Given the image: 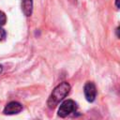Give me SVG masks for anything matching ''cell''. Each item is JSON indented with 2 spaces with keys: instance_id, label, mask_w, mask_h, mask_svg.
Returning <instances> with one entry per match:
<instances>
[{
  "instance_id": "obj_1",
  "label": "cell",
  "mask_w": 120,
  "mask_h": 120,
  "mask_svg": "<svg viewBox=\"0 0 120 120\" xmlns=\"http://www.w3.org/2000/svg\"><path fill=\"white\" fill-rule=\"evenodd\" d=\"M69 91H70V84L68 82H63L59 83L57 86L54 87L51 96L48 98V101H47L48 107L50 109L55 108L58 105V103L68 96Z\"/></svg>"
},
{
  "instance_id": "obj_2",
  "label": "cell",
  "mask_w": 120,
  "mask_h": 120,
  "mask_svg": "<svg viewBox=\"0 0 120 120\" xmlns=\"http://www.w3.org/2000/svg\"><path fill=\"white\" fill-rule=\"evenodd\" d=\"M76 109H77V104L74 100H72V99L65 100L64 102H62V104L60 105V107L58 109V115L63 118L67 117L68 115L76 111Z\"/></svg>"
},
{
  "instance_id": "obj_3",
  "label": "cell",
  "mask_w": 120,
  "mask_h": 120,
  "mask_svg": "<svg viewBox=\"0 0 120 120\" xmlns=\"http://www.w3.org/2000/svg\"><path fill=\"white\" fill-rule=\"evenodd\" d=\"M83 92H84V97L87 101L93 102L96 99L97 97V88L94 82H87L83 87Z\"/></svg>"
},
{
  "instance_id": "obj_4",
  "label": "cell",
  "mask_w": 120,
  "mask_h": 120,
  "mask_svg": "<svg viewBox=\"0 0 120 120\" xmlns=\"http://www.w3.org/2000/svg\"><path fill=\"white\" fill-rule=\"evenodd\" d=\"M22 110V105L20 102H18V101H10L5 106L3 112L5 114H8V115H12V114L19 113Z\"/></svg>"
},
{
  "instance_id": "obj_5",
  "label": "cell",
  "mask_w": 120,
  "mask_h": 120,
  "mask_svg": "<svg viewBox=\"0 0 120 120\" xmlns=\"http://www.w3.org/2000/svg\"><path fill=\"white\" fill-rule=\"evenodd\" d=\"M22 9L25 16H31L33 10V1L32 0H22Z\"/></svg>"
},
{
  "instance_id": "obj_6",
  "label": "cell",
  "mask_w": 120,
  "mask_h": 120,
  "mask_svg": "<svg viewBox=\"0 0 120 120\" xmlns=\"http://www.w3.org/2000/svg\"><path fill=\"white\" fill-rule=\"evenodd\" d=\"M6 22H7V16L3 11L0 10V27L5 25Z\"/></svg>"
},
{
  "instance_id": "obj_7",
  "label": "cell",
  "mask_w": 120,
  "mask_h": 120,
  "mask_svg": "<svg viewBox=\"0 0 120 120\" xmlns=\"http://www.w3.org/2000/svg\"><path fill=\"white\" fill-rule=\"evenodd\" d=\"M6 37H7V32L2 27H0V41L4 40L6 38Z\"/></svg>"
},
{
  "instance_id": "obj_8",
  "label": "cell",
  "mask_w": 120,
  "mask_h": 120,
  "mask_svg": "<svg viewBox=\"0 0 120 120\" xmlns=\"http://www.w3.org/2000/svg\"><path fill=\"white\" fill-rule=\"evenodd\" d=\"M115 5L117 8H119V4H118V0H115Z\"/></svg>"
},
{
  "instance_id": "obj_9",
  "label": "cell",
  "mask_w": 120,
  "mask_h": 120,
  "mask_svg": "<svg viewBox=\"0 0 120 120\" xmlns=\"http://www.w3.org/2000/svg\"><path fill=\"white\" fill-rule=\"evenodd\" d=\"M2 70H3V67H2V65H0V74H1Z\"/></svg>"
}]
</instances>
